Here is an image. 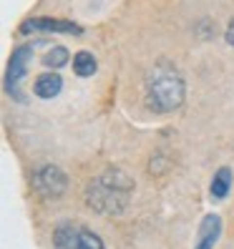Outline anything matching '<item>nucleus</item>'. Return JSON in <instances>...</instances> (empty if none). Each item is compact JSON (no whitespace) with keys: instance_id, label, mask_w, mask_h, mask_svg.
<instances>
[{"instance_id":"1a4fd4ad","label":"nucleus","mask_w":234,"mask_h":249,"mask_svg":"<svg viewBox=\"0 0 234 249\" xmlns=\"http://www.w3.org/2000/svg\"><path fill=\"white\" fill-rule=\"evenodd\" d=\"M229 186H232V169H229V166H222V169L214 174V179H212V184H209V194H212V199H216V201L227 199Z\"/></svg>"},{"instance_id":"0eeeda50","label":"nucleus","mask_w":234,"mask_h":249,"mask_svg":"<svg viewBox=\"0 0 234 249\" xmlns=\"http://www.w3.org/2000/svg\"><path fill=\"white\" fill-rule=\"evenodd\" d=\"M219 237H222V216L219 214H207L199 224V237L194 249H214Z\"/></svg>"},{"instance_id":"9d476101","label":"nucleus","mask_w":234,"mask_h":249,"mask_svg":"<svg viewBox=\"0 0 234 249\" xmlns=\"http://www.w3.org/2000/svg\"><path fill=\"white\" fill-rule=\"evenodd\" d=\"M96 68H98V63H96L93 53H89V51H78L76 55H73V71H76V76H81V78H91L93 73H96Z\"/></svg>"},{"instance_id":"f03ea898","label":"nucleus","mask_w":234,"mask_h":249,"mask_svg":"<svg viewBox=\"0 0 234 249\" xmlns=\"http://www.w3.org/2000/svg\"><path fill=\"white\" fill-rule=\"evenodd\" d=\"M131 192H134V179L121 169H108L89 184L86 201H89V207L93 212L116 216L128 207Z\"/></svg>"},{"instance_id":"39448f33","label":"nucleus","mask_w":234,"mask_h":249,"mask_svg":"<svg viewBox=\"0 0 234 249\" xmlns=\"http://www.w3.org/2000/svg\"><path fill=\"white\" fill-rule=\"evenodd\" d=\"M33 184H36V189H38L40 196H46V199H58V196L66 194V189H68V177H66L63 169H58V166H53V164H46V166H40V169L36 171Z\"/></svg>"},{"instance_id":"423d86ee","label":"nucleus","mask_w":234,"mask_h":249,"mask_svg":"<svg viewBox=\"0 0 234 249\" xmlns=\"http://www.w3.org/2000/svg\"><path fill=\"white\" fill-rule=\"evenodd\" d=\"M68 33V36H81L83 28L78 23H71V20H53V18H33V20H25L20 25V33Z\"/></svg>"},{"instance_id":"f8f14e48","label":"nucleus","mask_w":234,"mask_h":249,"mask_svg":"<svg viewBox=\"0 0 234 249\" xmlns=\"http://www.w3.org/2000/svg\"><path fill=\"white\" fill-rule=\"evenodd\" d=\"M224 38H227L229 46H234V18H232V20H229V25H227V33H224Z\"/></svg>"},{"instance_id":"9b49d317","label":"nucleus","mask_w":234,"mask_h":249,"mask_svg":"<svg viewBox=\"0 0 234 249\" xmlns=\"http://www.w3.org/2000/svg\"><path fill=\"white\" fill-rule=\"evenodd\" d=\"M43 63H46L48 68H53V71L63 68V66L68 63V48H63V46H55V48H51L46 55H43Z\"/></svg>"},{"instance_id":"6e6552de","label":"nucleus","mask_w":234,"mask_h":249,"mask_svg":"<svg viewBox=\"0 0 234 249\" xmlns=\"http://www.w3.org/2000/svg\"><path fill=\"white\" fill-rule=\"evenodd\" d=\"M33 91H36V96L38 98H53V96H58L63 91V78L58 76L55 71H48V73H40V76L36 78V83H33Z\"/></svg>"},{"instance_id":"20e7f679","label":"nucleus","mask_w":234,"mask_h":249,"mask_svg":"<svg viewBox=\"0 0 234 249\" xmlns=\"http://www.w3.org/2000/svg\"><path fill=\"white\" fill-rule=\"evenodd\" d=\"M31 55H33V46H18L10 55V63H8V71H5V93L16 101H25L23 91H20V81L28 71Z\"/></svg>"},{"instance_id":"7ed1b4c3","label":"nucleus","mask_w":234,"mask_h":249,"mask_svg":"<svg viewBox=\"0 0 234 249\" xmlns=\"http://www.w3.org/2000/svg\"><path fill=\"white\" fill-rule=\"evenodd\" d=\"M53 249H106L96 231L83 224H61L53 229Z\"/></svg>"},{"instance_id":"f257e3e1","label":"nucleus","mask_w":234,"mask_h":249,"mask_svg":"<svg viewBox=\"0 0 234 249\" xmlns=\"http://www.w3.org/2000/svg\"><path fill=\"white\" fill-rule=\"evenodd\" d=\"M144 93H146V106L151 111H156V113L177 111L184 104V96H186V83H184L181 71L169 61H159L146 73Z\"/></svg>"}]
</instances>
